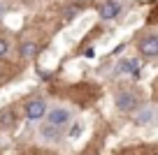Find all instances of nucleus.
Here are the masks:
<instances>
[{"mask_svg":"<svg viewBox=\"0 0 158 155\" xmlns=\"http://www.w3.org/2000/svg\"><path fill=\"white\" fill-rule=\"evenodd\" d=\"M47 102L40 100V97H35V100H30L28 104H26V118L28 121H40L42 116H47Z\"/></svg>","mask_w":158,"mask_h":155,"instance_id":"39448f33","label":"nucleus"},{"mask_svg":"<svg viewBox=\"0 0 158 155\" xmlns=\"http://www.w3.org/2000/svg\"><path fill=\"white\" fill-rule=\"evenodd\" d=\"M19 51H21V58H23V60H30V58L37 56V44H35V42H23Z\"/></svg>","mask_w":158,"mask_h":155,"instance_id":"9d476101","label":"nucleus"},{"mask_svg":"<svg viewBox=\"0 0 158 155\" xmlns=\"http://www.w3.org/2000/svg\"><path fill=\"white\" fill-rule=\"evenodd\" d=\"M7 51H10V42H7L5 37H0V58H5Z\"/></svg>","mask_w":158,"mask_h":155,"instance_id":"9b49d317","label":"nucleus"},{"mask_svg":"<svg viewBox=\"0 0 158 155\" xmlns=\"http://www.w3.org/2000/svg\"><path fill=\"white\" fill-rule=\"evenodd\" d=\"M40 134L44 137L47 141H60V137H63V134H60V130H58V127L49 125V123H44V125L40 127Z\"/></svg>","mask_w":158,"mask_h":155,"instance_id":"1a4fd4ad","label":"nucleus"},{"mask_svg":"<svg viewBox=\"0 0 158 155\" xmlns=\"http://www.w3.org/2000/svg\"><path fill=\"white\" fill-rule=\"evenodd\" d=\"M121 12H123V2L121 0H105L98 7V14L102 21H114L116 16H121Z\"/></svg>","mask_w":158,"mask_h":155,"instance_id":"20e7f679","label":"nucleus"},{"mask_svg":"<svg viewBox=\"0 0 158 155\" xmlns=\"http://www.w3.org/2000/svg\"><path fill=\"white\" fill-rule=\"evenodd\" d=\"M153 116H156V111H153L151 107H147V109H139L137 113H135V125H151L153 123Z\"/></svg>","mask_w":158,"mask_h":155,"instance_id":"0eeeda50","label":"nucleus"},{"mask_svg":"<svg viewBox=\"0 0 158 155\" xmlns=\"http://www.w3.org/2000/svg\"><path fill=\"white\" fill-rule=\"evenodd\" d=\"M114 104H116L118 111L133 113V111H137V109H139L142 100H139V95L135 90H118L116 95H114Z\"/></svg>","mask_w":158,"mask_h":155,"instance_id":"f257e3e1","label":"nucleus"},{"mask_svg":"<svg viewBox=\"0 0 158 155\" xmlns=\"http://www.w3.org/2000/svg\"><path fill=\"white\" fill-rule=\"evenodd\" d=\"M139 60H135V58H126V60H121V63H118V74H137L139 72Z\"/></svg>","mask_w":158,"mask_h":155,"instance_id":"423d86ee","label":"nucleus"},{"mask_svg":"<svg viewBox=\"0 0 158 155\" xmlns=\"http://www.w3.org/2000/svg\"><path fill=\"white\" fill-rule=\"evenodd\" d=\"M70 121H72V111L65 109V107H54V109L47 111V123L54 125V127H58V130H60V127H65Z\"/></svg>","mask_w":158,"mask_h":155,"instance_id":"7ed1b4c3","label":"nucleus"},{"mask_svg":"<svg viewBox=\"0 0 158 155\" xmlns=\"http://www.w3.org/2000/svg\"><path fill=\"white\" fill-rule=\"evenodd\" d=\"M14 123H16V111L12 107L0 111V130H7V127H12Z\"/></svg>","mask_w":158,"mask_h":155,"instance_id":"6e6552de","label":"nucleus"},{"mask_svg":"<svg viewBox=\"0 0 158 155\" xmlns=\"http://www.w3.org/2000/svg\"><path fill=\"white\" fill-rule=\"evenodd\" d=\"M137 54L147 60L158 58V33H144L142 37L137 39Z\"/></svg>","mask_w":158,"mask_h":155,"instance_id":"f03ea898","label":"nucleus"},{"mask_svg":"<svg viewBox=\"0 0 158 155\" xmlns=\"http://www.w3.org/2000/svg\"><path fill=\"white\" fill-rule=\"evenodd\" d=\"M2 14H5V5L0 2V19H2Z\"/></svg>","mask_w":158,"mask_h":155,"instance_id":"f8f14e48","label":"nucleus"}]
</instances>
